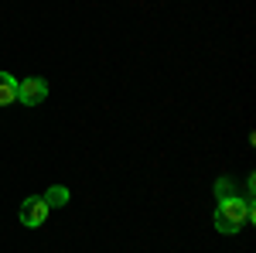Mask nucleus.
I'll list each match as a JSON object with an SVG mask.
<instances>
[{
	"label": "nucleus",
	"instance_id": "nucleus-1",
	"mask_svg": "<svg viewBox=\"0 0 256 253\" xmlns=\"http://www.w3.org/2000/svg\"><path fill=\"white\" fill-rule=\"evenodd\" d=\"M250 219H253V202L250 198H239L236 192L218 198V209H216V229L218 233L236 236Z\"/></svg>",
	"mask_w": 256,
	"mask_h": 253
},
{
	"label": "nucleus",
	"instance_id": "nucleus-2",
	"mask_svg": "<svg viewBox=\"0 0 256 253\" xmlns=\"http://www.w3.org/2000/svg\"><path fill=\"white\" fill-rule=\"evenodd\" d=\"M52 212V205L44 202V195H31V198H24V205H20V222L24 226H44V219Z\"/></svg>",
	"mask_w": 256,
	"mask_h": 253
},
{
	"label": "nucleus",
	"instance_id": "nucleus-3",
	"mask_svg": "<svg viewBox=\"0 0 256 253\" xmlns=\"http://www.w3.org/2000/svg\"><path fill=\"white\" fill-rule=\"evenodd\" d=\"M44 96H48V82L44 79L31 76V79H20L18 82V99L24 106H38V103H44Z\"/></svg>",
	"mask_w": 256,
	"mask_h": 253
},
{
	"label": "nucleus",
	"instance_id": "nucleus-4",
	"mask_svg": "<svg viewBox=\"0 0 256 253\" xmlns=\"http://www.w3.org/2000/svg\"><path fill=\"white\" fill-rule=\"evenodd\" d=\"M18 103V79L10 72H0V106H10Z\"/></svg>",
	"mask_w": 256,
	"mask_h": 253
},
{
	"label": "nucleus",
	"instance_id": "nucleus-5",
	"mask_svg": "<svg viewBox=\"0 0 256 253\" xmlns=\"http://www.w3.org/2000/svg\"><path fill=\"white\" fill-rule=\"evenodd\" d=\"M44 202H48V205H62V202H68V192H65V188H52V192L44 195Z\"/></svg>",
	"mask_w": 256,
	"mask_h": 253
}]
</instances>
